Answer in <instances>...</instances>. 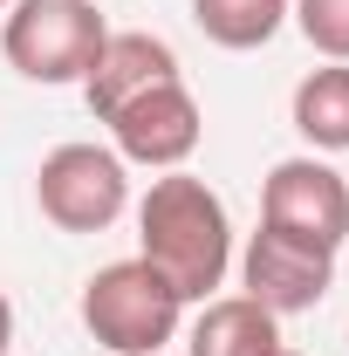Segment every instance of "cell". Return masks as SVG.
Segmentation results:
<instances>
[{"label":"cell","instance_id":"obj_15","mask_svg":"<svg viewBox=\"0 0 349 356\" xmlns=\"http://www.w3.org/2000/svg\"><path fill=\"white\" fill-rule=\"evenodd\" d=\"M274 356H295V350H274Z\"/></svg>","mask_w":349,"mask_h":356},{"label":"cell","instance_id":"obj_2","mask_svg":"<svg viewBox=\"0 0 349 356\" xmlns=\"http://www.w3.org/2000/svg\"><path fill=\"white\" fill-rule=\"evenodd\" d=\"M178 315H185L178 288L137 254L96 267L83 281V329L110 356H158L178 336Z\"/></svg>","mask_w":349,"mask_h":356},{"label":"cell","instance_id":"obj_7","mask_svg":"<svg viewBox=\"0 0 349 356\" xmlns=\"http://www.w3.org/2000/svg\"><path fill=\"white\" fill-rule=\"evenodd\" d=\"M240 281H247V295H254L267 315H302V309H315V302L336 288V254H329V247H308L295 233L261 226V233L247 240V254H240Z\"/></svg>","mask_w":349,"mask_h":356},{"label":"cell","instance_id":"obj_8","mask_svg":"<svg viewBox=\"0 0 349 356\" xmlns=\"http://www.w3.org/2000/svg\"><path fill=\"white\" fill-rule=\"evenodd\" d=\"M172 76H178V48L165 35L124 28V35H103V48H96V62H89V76H83V103H89V117L103 124L110 110H124L131 96L172 83Z\"/></svg>","mask_w":349,"mask_h":356},{"label":"cell","instance_id":"obj_3","mask_svg":"<svg viewBox=\"0 0 349 356\" xmlns=\"http://www.w3.org/2000/svg\"><path fill=\"white\" fill-rule=\"evenodd\" d=\"M103 14L96 0H14L7 21H0V55L14 76L42 89H62V83H83L96 48H103Z\"/></svg>","mask_w":349,"mask_h":356},{"label":"cell","instance_id":"obj_9","mask_svg":"<svg viewBox=\"0 0 349 356\" xmlns=\"http://www.w3.org/2000/svg\"><path fill=\"white\" fill-rule=\"evenodd\" d=\"M185 350L192 356H274L288 343H281V315H267L254 295H219L185 329Z\"/></svg>","mask_w":349,"mask_h":356},{"label":"cell","instance_id":"obj_1","mask_svg":"<svg viewBox=\"0 0 349 356\" xmlns=\"http://www.w3.org/2000/svg\"><path fill=\"white\" fill-rule=\"evenodd\" d=\"M137 261H151L178 288V302H213V288L233 267V220L206 178L185 165L151 178V192L137 199Z\"/></svg>","mask_w":349,"mask_h":356},{"label":"cell","instance_id":"obj_4","mask_svg":"<svg viewBox=\"0 0 349 356\" xmlns=\"http://www.w3.org/2000/svg\"><path fill=\"white\" fill-rule=\"evenodd\" d=\"M35 206L55 233H103L131 206V165L110 144H55L35 172Z\"/></svg>","mask_w":349,"mask_h":356},{"label":"cell","instance_id":"obj_10","mask_svg":"<svg viewBox=\"0 0 349 356\" xmlns=\"http://www.w3.org/2000/svg\"><path fill=\"white\" fill-rule=\"evenodd\" d=\"M288 117H295V131H302L315 151H349V62L308 69L302 83H295Z\"/></svg>","mask_w":349,"mask_h":356},{"label":"cell","instance_id":"obj_14","mask_svg":"<svg viewBox=\"0 0 349 356\" xmlns=\"http://www.w3.org/2000/svg\"><path fill=\"white\" fill-rule=\"evenodd\" d=\"M7 7H14V0H0V14H7Z\"/></svg>","mask_w":349,"mask_h":356},{"label":"cell","instance_id":"obj_5","mask_svg":"<svg viewBox=\"0 0 349 356\" xmlns=\"http://www.w3.org/2000/svg\"><path fill=\"white\" fill-rule=\"evenodd\" d=\"M261 226L343 254V240H349V185H343V172L322 165V158H281L267 172V185H261Z\"/></svg>","mask_w":349,"mask_h":356},{"label":"cell","instance_id":"obj_11","mask_svg":"<svg viewBox=\"0 0 349 356\" xmlns=\"http://www.w3.org/2000/svg\"><path fill=\"white\" fill-rule=\"evenodd\" d=\"M192 21H199V35H206L213 48L247 55V48H267L274 35H281L288 0H192Z\"/></svg>","mask_w":349,"mask_h":356},{"label":"cell","instance_id":"obj_12","mask_svg":"<svg viewBox=\"0 0 349 356\" xmlns=\"http://www.w3.org/2000/svg\"><path fill=\"white\" fill-rule=\"evenodd\" d=\"M288 14H295V28L315 55L349 62V0H288Z\"/></svg>","mask_w":349,"mask_h":356},{"label":"cell","instance_id":"obj_6","mask_svg":"<svg viewBox=\"0 0 349 356\" xmlns=\"http://www.w3.org/2000/svg\"><path fill=\"white\" fill-rule=\"evenodd\" d=\"M103 124H110V151H117L124 165H144V172H178V165L199 151V137H206V117H199L185 76L131 96V103L110 110Z\"/></svg>","mask_w":349,"mask_h":356},{"label":"cell","instance_id":"obj_13","mask_svg":"<svg viewBox=\"0 0 349 356\" xmlns=\"http://www.w3.org/2000/svg\"><path fill=\"white\" fill-rule=\"evenodd\" d=\"M14 350V302H7V295H0V356Z\"/></svg>","mask_w":349,"mask_h":356}]
</instances>
